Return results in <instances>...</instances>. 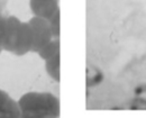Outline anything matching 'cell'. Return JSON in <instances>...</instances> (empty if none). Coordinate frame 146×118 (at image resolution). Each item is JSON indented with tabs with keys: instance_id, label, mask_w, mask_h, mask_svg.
<instances>
[{
	"instance_id": "1",
	"label": "cell",
	"mask_w": 146,
	"mask_h": 118,
	"mask_svg": "<svg viewBox=\"0 0 146 118\" xmlns=\"http://www.w3.org/2000/svg\"><path fill=\"white\" fill-rule=\"evenodd\" d=\"M21 117H58L60 99L51 92L31 91L17 100Z\"/></svg>"
},
{
	"instance_id": "2",
	"label": "cell",
	"mask_w": 146,
	"mask_h": 118,
	"mask_svg": "<svg viewBox=\"0 0 146 118\" xmlns=\"http://www.w3.org/2000/svg\"><path fill=\"white\" fill-rule=\"evenodd\" d=\"M28 24L32 27L33 35H34V46L33 51L34 53H37L43 46H45L48 42H51L53 38H55L52 34L48 20L42 17L33 16L28 20Z\"/></svg>"
},
{
	"instance_id": "3",
	"label": "cell",
	"mask_w": 146,
	"mask_h": 118,
	"mask_svg": "<svg viewBox=\"0 0 146 118\" xmlns=\"http://www.w3.org/2000/svg\"><path fill=\"white\" fill-rule=\"evenodd\" d=\"M21 23L23 21L16 16H7V28L3 43V51L9 52L11 54L15 53L18 44Z\"/></svg>"
},
{
	"instance_id": "4",
	"label": "cell",
	"mask_w": 146,
	"mask_h": 118,
	"mask_svg": "<svg viewBox=\"0 0 146 118\" xmlns=\"http://www.w3.org/2000/svg\"><path fill=\"white\" fill-rule=\"evenodd\" d=\"M29 8L33 16L48 19L60 10V0H29Z\"/></svg>"
},
{
	"instance_id": "5",
	"label": "cell",
	"mask_w": 146,
	"mask_h": 118,
	"mask_svg": "<svg viewBox=\"0 0 146 118\" xmlns=\"http://www.w3.org/2000/svg\"><path fill=\"white\" fill-rule=\"evenodd\" d=\"M33 46H34V35H33L32 27L28 24V21H23L21 27H20L18 44H17L14 55L24 56L27 53L33 51Z\"/></svg>"
},
{
	"instance_id": "6",
	"label": "cell",
	"mask_w": 146,
	"mask_h": 118,
	"mask_svg": "<svg viewBox=\"0 0 146 118\" xmlns=\"http://www.w3.org/2000/svg\"><path fill=\"white\" fill-rule=\"evenodd\" d=\"M0 117H21L18 102L0 88Z\"/></svg>"
},
{
	"instance_id": "7",
	"label": "cell",
	"mask_w": 146,
	"mask_h": 118,
	"mask_svg": "<svg viewBox=\"0 0 146 118\" xmlns=\"http://www.w3.org/2000/svg\"><path fill=\"white\" fill-rule=\"evenodd\" d=\"M37 54L43 61H46L55 56L56 54H60V38H53L51 42H48L37 52Z\"/></svg>"
},
{
	"instance_id": "8",
	"label": "cell",
	"mask_w": 146,
	"mask_h": 118,
	"mask_svg": "<svg viewBox=\"0 0 146 118\" xmlns=\"http://www.w3.org/2000/svg\"><path fill=\"white\" fill-rule=\"evenodd\" d=\"M45 62V71L47 76L55 82H60V54L44 61Z\"/></svg>"
},
{
	"instance_id": "9",
	"label": "cell",
	"mask_w": 146,
	"mask_h": 118,
	"mask_svg": "<svg viewBox=\"0 0 146 118\" xmlns=\"http://www.w3.org/2000/svg\"><path fill=\"white\" fill-rule=\"evenodd\" d=\"M60 18H61V13L57 10L52 17L48 18V24L52 30V34L55 38H60V33H61V27H60Z\"/></svg>"
},
{
	"instance_id": "10",
	"label": "cell",
	"mask_w": 146,
	"mask_h": 118,
	"mask_svg": "<svg viewBox=\"0 0 146 118\" xmlns=\"http://www.w3.org/2000/svg\"><path fill=\"white\" fill-rule=\"evenodd\" d=\"M6 28H7V15H5L3 13V14H0V53L3 51Z\"/></svg>"
},
{
	"instance_id": "11",
	"label": "cell",
	"mask_w": 146,
	"mask_h": 118,
	"mask_svg": "<svg viewBox=\"0 0 146 118\" xmlns=\"http://www.w3.org/2000/svg\"><path fill=\"white\" fill-rule=\"evenodd\" d=\"M8 1L9 0H0V14H3V10L6 9Z\"/></svg>"
}]
</instances>
